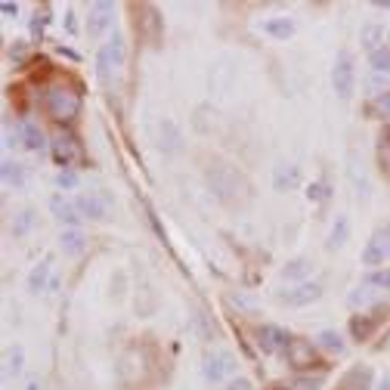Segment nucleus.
Segmentation results:
<instances>
[{"instance_id":"13","label":"nucleus","mask_w":390,"mask_h":390,"mask_svg":"<svg viewBox=\"0 0 390 390\" xmlns=\"http://www.w3.org/2000/svg\"><path fill=\"white\" fill-rule=\"evenodd\" d=\"M180 143H183V134H180V127H177V121L161 118V124H158V149H161L164 155H174V152H180Z\"/></svg>"},{"instance_id":"26","label":"nucleus","mask_w":390,"mask_h":390,"mask_svg":"<svg viewBox=\"0 0 390 390\" xmlns=\"http://www.w3.org/2000/svg\"><path fill=\"white\" fill-rule=\"evenodd\" d=\"M347 303L350 307H366V303H375V307H378V292H375V285H360L350 292Z\"/></svg>"},{"instance_id":"16","label":"nucleus","mask_w":390,"mask_h":390,"mask_svg":"<svg viewBox=\"0 0 390 390\" xmlns=\"http://www.w3.org/2000/svg\"><path fill=\"white\" fill-rule=\"evenodd\" d=\"M387 260V242H384V233H375L372 242L366 245V251H362V263L366 267H381V263Z\"/></svg>"},{"instance_id":"35","label":"nucleus","mask_w":390,"mask_h":390,"mask_svg":"<svg viewBox=\"0 0 390 390\" xmlns=\"http://www.w3.org/2000/svg\"><path fill=\"white\" fill-rule=\"evenodd\" d=\"M44 25H47V10H44L41 16H37V12H35V19H31V35H35V37H41V35H44Z\"/></svg>"},{"instance_id":"8","label":"nucleus","mask_w":390,"mask_h":390,"mask_svg":"<svg viewBox=\"0 0 390 390\" xmlns=\"http://www.w3.org/2000/svg\"><path fill=\"white\" fill-rule=\"evenodd\" d=\"M276 297H279V303H285V307H307V303L322 297V285H316V282H297L294 288H285V292H279Z\"/></svg>"},{"instance_id":"40","label":"nucleus","mask_w":390,"mask_h":390,"mask_svg":"<svg viewBox=\"0 0 390 390\" xmlns=\"http://www.w3.org/2000/svg\"><path fill=\"white\" fill-rule=\"evenodd\" d=\"M65 28H69L71 35H75V31H78V25H75V12H69V16H65Z\"/></svg>"},{"instance_id":"4","label":"nucleus","mask_w":390,"mask_h":390,"mask_svg":"<svg viewBox=\"0 0 390 390\" xmlns=\"http://www.w3.org/2000/svg\"><path fill=\"white\" fill-rule=\"evenodd\" d=\"M202 375L204 381H211V384H220V381L233 378L236 375V356L229 353V350H208L202 360Z\"/></svg>"},{"instance_id":"1","label":"nucleus","mask_w":390,"mask_h":390,"mask_svg":"<svg viewBox=\"0 0 390 390\" xmlns=\"http://www.w3.org/2000/svg\"><path fill=\"white\" fill-rule=\"evenodd\" d=\"M44 109L53 121L59 124H71L78 115H81V94L69 84H53V87L44 94Z\"/></svg>"},{"instance_id":"25","label":"nucleus","mask_w":390,"mask_h":390,"mask_svg":"<svg viewBox=\"0 0 390 390\" xmlns=\"http://www.w3.org/2000/svg\"><path fill=\"white\" fill-rule=\"evenodd\" d=\"M310 269H313V263H310L307 257H294V260H288L285 267H282V279L297 282V279H303V276H310Z\"/></svg>"},{"instance_id":"19","label":"nucleus","mask_w":390,"mask_h":390,"mask_svg":"<svg viewBox=\"0 0 390 390\" xmlns=\"http://www.w3.org/2000/svg\"><path fill=\"white\" fill-rule=\"evenodd\" d=\"M263 31H267L269 37H276V41H288V37L294 35V19L288 16H273L263 22Z\"/></svg>"},{"instance_id":"29","label":"nucleus","mask_w":390,"mask_h":390,"mask_svg":"<svg viewBox=\"0 0 390 390\" xmlns=\"http://www.w3.org/2000/svg\"><path fill=\"white\" fill-rule=\"evenodd\" d=\"M319 347L322 350H328V353H335V356H341L344 353V341H341V335L338 332H332V328H326V332L319 335Z\"/></svg>"},{"instance_id":"11","label":"nucleus","mask_w":390,"mask_h":390,"mask_svg":"<svg viewBox=\"0 0 390 390\" xmlns=\"http://www.w3.org/2000/svg\"><path fill=\"white\" fill-rule=\"evenodd\" d=\"M112 12H115V6L105 3V0L90 3V10H87V37H99L105 28H109V25H112Z\"/></svg>"},{"instance_id":"14","label":"nucleus","mask_w":390,"mask_h":390,"mask_svg":"<svg viewBox=\"0 0 390 390\" xmlns=\"http://www.w3.org/2000/svg\"><path fill=\"white\" fill-rule=\"evenodd\" d=\"M50 211H53V217H56L59 223H69L71 229H78V223H81V211H78V204H71L69 198H62V195L50 198Z\"/></svg>"},{"instance_id":"15","label":"nucleus","mask_w":390,"mask_h":390,"mask_svg":"<svg viewBox=\"0 0 390 390\" xmlns=\"http://www.w3.org/2000/svg\"><path fill=\"white\" fill-rule=\"evenodd\" d=\"M338 390H372V369L369 366H353L338 381Z\"/></svg>"},{"instance_id":"28","label":"nucleus","mask_w":390,"mask_h":390,"mask_svg":"<svg viewBox=\"0 0 390 390\" xmlns=\"http://www.w3.org/2000/svg\"><path fill=\"white\" fill-rule=\"evenodd\" d=\"M381 44H384V28L381 25H366L362 28V47L369 53H375V50H381Z\"/></svg>"},{"instance_id":"42","label":"nucleus","mask_w":390,"mask_h":390,"mask_svg":"<svg viewBox=\"0 0 390 390\" xmlns=\"http://www.w3.org/2000/svg\"><path fill=\"white\" fill-rule=\"evenodd\" d=\"M297 387H301V390H316V387H319V381H297Z\"/></svg>"},{"instance_id":"24","label":"nucleus","mask_w":390,"mask_h":390,"mask_svg":"<svg viewBox=\"0 0 390 390\" xmlns=\"http://www.w3.org/2000/svg\"><path fill=\"white\" fill-rule=\"evenodd\" d=\"M19 134H22V146L28 149V152H41L44 149V130L37 127L35 121H25Z\"/></svg>"},{"instance_id":"37","label":"nucleus","mask_w":390,"mask_h":390,"mask_svg":"<svg viewBox=\"0 0 390 390\" xmlns=\"http://www.w3.org/2000/svg\"><path fill=\"white\" fill-rule=\"evenodd\" d=\"M381 161H384V168H387V174H390V136L384 140V146H381Z\"/></svg>"},{"instance_id":"12","label":"nucleus","mask_w":390,"mask_h":390,"mask_svg":"<svg viewBox=\"0 0 390 390\" xmlns=\"http://www.w3.org/2000/svg\"><path fill=\"white\" fill-rule=\"evenodd\" d=\"M75 204H78V211H81V217H87V220H109V198L105 195L84 193Z\"/></svg>"},{"instance_id":"43","label":"nucleus","mask_w":390,"mask_h":390,"mask_svg":"<svg viewBox=\"0 0 390 390\" xmlns=\"http://www.w3.org/2000/svg\"><path fill=\"white\" fill-rule=\"evenodd\" d=\"M378 390H390V375H384V378L378 381Z\"/></svg>"},{"instance_id":"7","label":"nucleus","mask_w":390,"mask_h":390,"mask_svg":"<svg viewBox=\"0 0 390 390\" xmlns=\"http://www.w3.org/2000/svg\"><path fill=\"white\" fill-rule=\"evenodd\" d=\"M384 316H387V307H372V313H366V316H353L350 319V335H353V341H369L375 335V328L384 322Z\"/></svg>"},{"instance_id":"6","label":"nucleus","mask_w":390,"mask_h":390,"mask_svg":"<svg viewBox=\"0 0 390 390\" xmlns=\"http://www.w3.org/2000/svg\"><path fill=\"white\" fill-rule=\"evenodd\" d=\"M124 65V37L115 35L109 44H103V50H99L96 56V75L103 78V81H109L112 71H118Z\"/></svg>"},{"instance_id":"39","label":"nucleus","mask_w":390,"mask_h":390,"mask_svg":"<svg viewBox=\"0 0 390 390\" xmlns=\"http://www.w3.org/2000/svg\"><path fill=\"white\" fill-rule=\"evenodd\" d=\"M41 387H44V381L37 378V375H31V378H28V384H25V390H41Z\"/></svg>"},{"instance_id":"32","label":"nucleus","mask_w":390,"mask_h":390,"mask_svg":"<svg viewBox=\"0 0 390 390\" xmlns=\"http://www.w3.org/2000/svg\"><path fill=\"white\" fill-rule=\"evenodd\" d=\"M366 285H375V288H384V292H390V269H378V273H372L366 279Z\"/></svg>"},{"instance_id":"41","label":"nucleus","mask_w":390,"mask_h":390,"mask_svg":"<svg viewBox=\"0 0 390 390\" xmlns=\"http://www.w3.org/2000/svg\"><path fill=\"white\" fill-rule=\"evenodd\" d=\"M229 390H251V381L239 378V381H233V387H229Z\"/></svg>"},{"instance_id":"9","label":"nucleus","mask_w":390,"mask_h":390,"mask_svg":"<svg viewBox=\"0 0 390 390\" xmlns=\"http://www.w3.org/2000/svg\"><path fill=\"white\" fill-rule=\"evenodd\" d=\"M285 360H288V366H292L294 372L313 369V366H316V347H313L310 341L294 338L292 344H288V350H285Z\"/></svg>"},{"instance_id":"34","label":"nucleus","mask_w":390,"mask_h":390,"mask_svg":"<svg viewBox=\"0 0 390 390\" xmlns=\"http://www.w3.org/2000/svg\"><path fill=\"white\" fill-rule=\"evenodd\" d=\"M326 195H328L326 183H310V186H307V198H310V202H322Z\"/></svg>"},{"instance_id":"30","label":"nucleus","mask_w":390,"mask_h":390,"mask_svg":"<svg viewBox=\"0 0 390 390\" xmlns=\"http://www.w3.org/2000/svg\"><path fill=\"white\" fill-rule=\"evenodd\" d=\"M369 59H372V69H375V71H390V47L375 50Z\"/></svg>"},{"instance_id":"38","label":"nucleus","mask_w":390,"mask_h":390,"mask_svg":"<svg viewBox=\"0 0 390 390\" xmlns=\"http://www.w3.org/2000/svg\"><path fill=\"white\" fill-rule=\"evenodd\" d=\"M10 59H16V62H22V59H25V47H22V44H16V47L10 50Z\"/></svg>"},{"instance_id":"5","label":"nucleus","mask_w":390,"mask_h":390,"mask_svg":"<svg viewBox=\"0 0 390 390\" xmlns=\"http://www.w3.org/2000/svg\"><path fill=\"white\" fill-rule=\"evenodd\" d=\"M332 87L341 99H350L353 96V87H356V71H353V56L347 50L338 53L335 59V69H332Z\"/></svg>"},{"instance_id":"3","label":"nucleus","mask_w":390,"mask_h":390,"mask_svg":"<svg viewBox=\"0 0 390 390\" xmlns=\"http://www.w3.org/2000/svg\"><path fill=\"white\" fill-rule=\"evenodd\" d=\"M50 155H53V161H56L62 170H71L75 164H84V158H87V155H84L81 140H78L75 134H65V130H59V134L53 136Z\"/></svg>"},{"instance_id":"17","label":"nucleus","mask_w":390,"mask_h":390,"mask_svg":"<svg viewBox=\"0 0 390 390\" xmlns=\"http://www.w3.org/2000/svg\"><path fill=\"white\" fill-rule=\"evenodd\" d=\"M22 366H25V350L19 344L3 350V381H12L22 375Z\"/></svg>"},{"instance_id":"23","label":"nucleus","mask_w":390,"mask_h":390,"mask_svg":"<svg viewBox=\"0 0 390 390\" xmlns=\"http://www.w3.org/2000/svg\"><path fill=\"white\" fill-rule=\"evenodd\" d=\"M59 245H62V251H65V254L78 257L84 248H87V239H84V233H81V229H65V233L59 236Z\"/></svg>"},{"instance_id":"22","label":"nucleus","mask_w":390,"mask_h":390,"mask_svg":"<svg viewBox=\"0 0 390 390\" xmlns=\"http://www.w3.org/2000/svg\"><path fill=\"white\" fill-rule=\"evenodd\" d=\"M0 177H3V183H6V186H12V189H22L25 180H28V177H25V168H22V164H19V161H10V158H6L3 168H0Z\"/></svg>"},{"instance_id":"44","label":"nucleus","mask_w":390,"mask_h":390,"mask_svg":"<svg viewBox=\"0 0 390 390\" xmlns=\"http://www.w3.org/2000/svg\"><path fill=\"white\" fill-rule=\"evenodd\" d=\"M381 233H384V242H387V257H390V227H384Z\"/></svg>"},{"instance_id":"36","label":"nucleus","mask_w":390,"mask_h":390,"mask_svg":"<svg viewBox=\"0 0 390 390\" xmlns=\"http://www.w3.org/2000/svg\"><path fill=\"white\" fill-rule=\"evenodd\" d=\"M0 12H3V16H12V19H16V16H19V6L10 3V0H3V3H0Z\"/></svg>"},{"instance_id":"33","label":"nucleus","mask_w":390,"mask_h":390,"mask_svg":"<svg viewBox=\"0 0 390 390\" xmlns=\"http://www.w3.org/2000/svg\"><path fill=\"white\" fill-rule=\"evenodd\" d=\"M56 186L59 189H75L78 186V174H75V170H59V174H56Z\"/></svg>"},{"instance_id":"21","label":"nucleus","mask_w":390,"mask_h":390,"mask_svg":"<svg viewBox=\"0 0 390 390\" xmlns=\"http://www.w3.org/2000/svg\"><path fill=\"white\" fill-rule=\"evenodd\" d=\"M35 223H37V214L31 208L19 211V214L12 217V223H10V236H12V239H25V236L35 229Z\"/></svg>"},{"instance_id":"27","label":"nucleus","mask_w":390,"mask_h":390,"mask_svg":"<svg viewBox=\"0 0 390 390\" xmlns=\"http://www.w3.org/2000/svg\"><path fill=\"white\" fill-rule=\"evenodd\" d=\"M347 236H350V220L344 214H338L335 217L332 233H328V248H341V245L347 242Z\"/></svg>"},{"instance_id":"2","label":"nucleus","mask_w":390,"mask_h":390,"mask_svg":"<svg viewBox=\"0 0 390 390\" xmlns=\"http://www.w3.org/2000/svg\"><path fill=\"white\" fill-rule=\"evenodd\" d=\"M204 180H208L211 193L220 198V202H239V198L248 193L245 177L236 168H229V164H211L208 174H204Z\"/></svg>"},{"instance_id":"31","label":"nucleus","mask_w":390,"mask_h":390,"mask_svg":"<svg viewBox=\"0 0 390 390\" xmlns=\"http://www.w3.org/2000/svg\"><path fill=\"white\" fill-rule=\"evenodd\" d=\"M372 112L378 118H384V121H390V94H378V99L372 103Z\"/></svg>"},{"instance_id":"18","label":"nucleus","mask_w":390,"mask_h":390,"mask_svg":"<svg viewBox=\"0 0 390 390\" xmlns=\"http://www.w3.org/2000/svg\"><path fill=\"white\" fill-rule=\"evenodd\" d=\"M297 183H301V168L297 164H279L273 174V186L279 189V193H285V189H294Z\"/></svg>"},{"instance_id":"45","label":"nucleus","mask_w":390,"mask_h":390,"mask_svg":"<svg viewBox=\"0 0 390 390\" xmlns=\"http://www.w3.org/2000/svg\"><path fill=\"white\" fill-rule=\"evenodd\" d=\"M269 390H288V387H282V384H273V387H269Z\"/></svg>"},{"instance_id":"10","label":"nucleus","mask_w":390,"mask_h":390,"mask_svg":"<svg viewBox=\"0 0 390 390\" xmlns=\"http://www.w3.org/2000/svg\"><path fill=\"white\" fill-rule=\"evenodd\" d=\"M257 344H260L263 353H279V350H288L292 338L285 335V328L263 322V326H257Z\"/></svg>"},{"instance_id":"20","label":"nucleus","mask_w":390,"mask_h":390,"mask_svg":"<svg viewBox=\"0 0 390 390\" xmlns=\"http://www.w3.org/2000/svg\"><path fill=\"white\" fill-rule=\"evenodd\" d=\"M50 273H53V267H50V260H41L35 269L28 273V292L31 294H41V292H47L50 288Z\"/></svg>"}]
</instances>
